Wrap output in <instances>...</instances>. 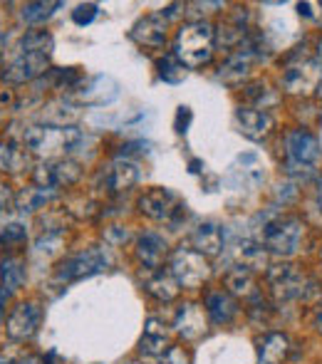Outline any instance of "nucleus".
<instances>
[{
  "label": "nucleus",
  "instance_id": "15",
  "mask_svg": "<svg viewBox=\"0 0 322 364\" xmlns=\"http://www.w3.org/2000/svg\"><path fill=\"white\" fill-rule=\"evenodd\" d=\"M117 95H119V85L107 75L92 77L87 85L77 90V97L85 105H107V102L117 100Z\"/></svg>",
  "mask_w": 322,
  "mask_h": 364
},
{
  "label": "nucleus",
  "instance_id": "4",
  "mask_svg": "<svg viewBox=\"0 0 322 364\" xmlns=\"http://www.w3.org/2000/svg\"><path fill=\"white\" fill-rule=\"evenodd\" d=\"M320 141L308 129H293L285 136V168L290 173L308 176L313 166L320 161Z\"/></svg>",
  "mask_w": 322,
  "mask_h": 364
},
{
  "label": "nucleus",
  "instance_id": "36",
  "mask_svg": "<svg viewBox=\"0 0 322 364\" xmlns=\"http://www.w3.org/2000/svg\"><path fill=\"white\" fill-rule=\"evenodd\" d=\"M161 364H191V357H188V352L183 347H168L163 352Z\"/></svg>",
  "mask_w": 322,
  "mask_h": 364
},
{
  "label": "nucleus",
  "instance_id": "33",
  "mask_svg": "<svg viewBox=\"0 0 322 364\" xmlns=\"http://www.w3.org/2000/svg\"><path fill=\"white\" fill-rule=\"evenodd\" d=\"M245 97H248L250 102H255V105H258V109H263V112H265V107L275 102V95L268 90V85H263V82H255V85H250L248 90H245Z\"/></svg>",
  "mask_w": 322,
  "mask_h": 364
},
{
  "label": "nucleus",
  "instance_id": "34",
  "mask_svg": "<svg viewBox=\"0 0 322 364\" xmlns=\"http://www.w3.org/2000/svg\"><path fill=\"white\" fill-rule=\"evenodd\" d=\"M25 238H28V233H25L23 225L13 223V225H8L3 233H0V245H5V248H13V245L25 243Z\"/></svg>",
  "mask_w": 322,
  "mask_h": 364
},
{
  "label": "nucleus",
  "instance_id": "32",
  "mask_svg": "<svg viewBox=\"0 0 322 364\" xmlns=\"http://www.w3.org/2000/svg\"><path fill=\"white\" fill-rule=\"evenodd\" d=\"M159 75L163 82H171V85H178V82L186 77V68L176 60V55H166V58L159 63Z\"/></svg>",
  "mask_w": 322,
  "mask_h": 364
},
{
  "label": "nucleus",
  "instance_id": "38",
  "mask_svg": "<svg viewBox=\"0 0 322 364\" xmlns=\"http://www.w3.org/2000/svg\"><path fill=\"white\" fill-rule=\"evenodd\" d=\"M315 327L322 332V300H320V305H318V310H315Z\"/></svg>",
  "mask_w": 322,
  "mask_h": 364
},
{
  "label": "nucleus",
  "instance_id": "17",
  "mask_svg": "<svg viewBox=\"0 0 322 364\" xmlns=\"http://www.w3.org/2000/svg\"><path fill=\"white\" fill-rule=\"evenodd\" d=\"M203 307H206V315L216 325H228L238 315V302L228 290H211L206 295V305Z\"/></svg>",
  "mask_w": 322,
  "mask_h": 364
},
{
  "label": "nucleus",
  "instance_id": "5",
  "mask_svg": "<svg viewBox=\"0 0 322 364\" xmlns=\"http://www.w3.org/2000/svg\"><path fill=\"white\" fill-rule=\"evenodd\" d=\"M268 285L278 302L303 300V297H308V292L313 290V280H310L298 265H290V263L273 265V268L268 270Z\"/></svg>",
  "mask_w": 322,
  "mask_h": 364
},
{
  "label": "nucleus",
  "instance_id": "23",
  "mask_svg": "<svg viewBox=\"0 0 322 364\" xmlns=\"http://www.w3.org/2000/svg\"><path fill=\"white\" fill-rule=\"evenodd\" d=\"M245 38H248L245 13L243 10H238V13H233L231 18L221 25V30H218V40H221V45H226V48H238Z\"/></svg>",
  "mask_w": 322,
  "mask_h": 364
},
{
  "label": "nucleus",
  "instance_id": "19",
  "mask_svg": "<svg viewBox=\"0 0 322 364\" xmlns=\"http://www.w3.org/2000/svg\"><path fill=\"white\" fill-rule=\"evenodd\" d=\"M176 330L186 340H196L206 332V310L196 302H186L176 315Z\"/></svg>",
  "mask_w": 322,
  "mask_h": 364
},
{
  "label": "nucleus",
  "instance_id": "21",
  "mask_svg": "<svg viewBox=\"0 0 322 364\" xmlns=\"http://www.w3.org/2000/svg\"><path fill=\"white\" fill-rule=\"evenodd\" d=\"M191 240L201 255H218L223 248V228L218 223H201L193 230Z\"/></svg>",
  "mask_w": 322,
  "mask_h": 364
},
{
  "label": "nucleus",
  "instance_id": "40",
  "mask_svg": "<svg viewBox=\"0 0 322 364\" xmlns=\"http://www.w3.org/2000/svg\"><path fill=\"white\" fill-rule=\"evenodd\" d=\"M3 45H5V38L0 35V53H3Z\"/></svg>",
  "mask_w": 322,
  "mask_h": 364
},
{
  "label": "nucleus",
  "instance_id": "13",
  "mask_svg": "<svg viewBox=\"0 0 322 364\" xmlns=\"http://www.w3.org/2000/svg\"><path fill=\"white\" fill-rule=\"evenodd\" d=\"M236 119H238V127L248 139L258 141V139H265L273 129V117L268 112L258 109V107H241L236 112Z\"/></svg>",
  "mask_w": 322,
  "mask_h": 364
},
{
  "label": "nucleus",
  "instance_id": "9",
  "mask_svg": "<svg viewBox=\"0 0 322 364\" xmlns=\"http://www.w3.org/2000/svg\"><path fill=\"white\" fill-rule=\"evenodd\" d=\"M48 68H50V55L18 48V55L10 60V65L5 68L3 77L8 82H30L43 73H48Z\"/></svg>",
  "mask_w": 322,
  "mask_h": 364
},
{
  "label": "nucleus",
  "instance_id": "8",
  "mask_svg": "<svg viewBox=\"0 0 322 364\" xmlns=\"http://www.w3.org/2000/svg\"><path fill=\"white\" fill-rule=\"evenodd\" d=\"M322 82V68L315 60H300L285 68L283 87L288 95H313Z\"/></svg>",
  "mask_w": 322,
  "mask_h": 364
},
{
  "label": "nucleus",
  "instance_id": "20",
  "mask_svg": "<svg viewBox=\"0 0 322 364\" xmlns=\"http://www.w3.org/2000/svg\"><path fill=\"white\" fill-rule=\"evenodd\" d=\"M290 340L280 332H270L258 342V364H283L288 360Z\"/></svg>",
  "mask_w": 322,
  "mask_h": 364
},
{
  "label": "nucleus",
  "instance_id": "39",
  "mask_svg": "<svg viewBox=\"0 0 322 364\" xmlns=\"http://www.w3.org/2000/svg\"><path fill=\"white\" fill-rule=\"evenodd\" d=\"M318 201H320V208H322V178H320V183H318Z\"/></svg>",
  "mask_w": 322,
  "mask_h": 364
},
{
  "label": "nucleus",
  "instance_id": "6",
  "mask_svg": "<svg viewBox=\"0 0 322 364\" xmlns=\"http://www.w3.org/2000/svg\"><path fill=\"white\" fill-rule=\"evenodd\" d=\"M109 265V255L102 248H87L77 255H70L55 270V280L58 283H75L82 278H92V275L102 273Z\"/></svg>",
  "mask_w": 322,
  "mask_h": 364
},
{
  "label": "nucleus",
  "instance_id": "27",
  "mask_svg": "<svg viewBox=\"0 0 322 364\" xmlns=\"http://www.w3.org/2000/svg\"><path fill=\"white\" fill-rule=\"evenodd\" d=\"M236 255L241 260L243 268L253 270V268H263L265 265V245L260 240H238V248H236Z\"/></svg>",
  "mask_w": 322,
  "mask_h": 364
},
{
  "label": "nucleus",
  "instance_id": "3",
  "mask_svg": "<svg viewBox=\"0 0 322 364\" xmlns=\"http://www.w3.org/2000/svg\"><path fill=\"white\" fill-rule=\"evenodd\" d=\"M305 235V225L295 216H278L263 223L260 243L275 255H295L300 250Z\"/></svg>",
  "mask_w": 322,
  "mask_h": 364
},
{
  "label": "nucleus",
  "instance_id": "29",
  "mask_svg": "<svg viewBox=\"0 0 322 364\" xmlns=\"http://www.w3.org/2000/svg\"><path fill=\"white\" fill-rule=\"evenodd\" d=\"M0 280H3V288L5 290H18L25 280V265L20 258H5L0 263Z\"/></svg>",
  "mask_w": 322,
  "mask_h": 364
},
{
  "label": "nucleus",
  "instance_id": "1",
  "mask_svg": "<svg viewBox=\"0 0 322 364\" xmlns=\"http://www.w3.org/2000/svg\"><path fill=\"white\" fill-rule=\"evenodd\" d=\"M85 141V134L77 127H60V124H45V127H30L23 136V144L38 156H45L50 161L70 156L77 151Z\"/></svg>",
  "mask_w": 322,
  "mask_h": 364
},
{
  "label": "nucleus",
  "instance_id": "7",
  "mask_svg": "<svg viewBox=\"0 0 322 364\" xmlns=\"http://www.w3.org/2000/svg\"><path fill=\"white\" fill-rule=\"evenodd\" d=\"M171 275L178 285L183 288H201L208 278V263H206V255H201L198 250H191V248H178L173 250L171 255Z\"/></svg>",
  "mask_w": 322,
  "mask_h": 364
},
{
  "label": "nucleus",
  "instance_id": "28",
  "mask_svg": "<svg viewBox=\"0 0 322 364\" xmlns=\"http://www.w3.org/2000/svg\"><path fill=\"white\" fill-rule=\"evenodd\" d=\"M233 171L241 173L243 183H248V186H258L265 178L263 164H260V159L255 156V154H243V156H238V164L233 166Z\"/></svg>",
  "mask_w": 322,
  "mask_h": 364
},
{
  "label": "nucleus",
  "instance_id": "2",
  "mask_svg": "<svg viewBox=\"0 0 322 364\" xmlns=\"http://www.w3.org/2000/svg\"><path fill=\"white\" fill-rule=\"evenodd\" d=\"M213 45H216V30L203 20L188 23L178 30L176 43H173V55L188 70H198L211 63Z\"/></svg>",
  "mask_w": 322,
  "mask_h": 364
},
{
  "label": "nucleus",
  "instance_id": "11",
  "mask_svg": "<svg viewBox=\"0 0 322 364\" xmlns=\"http://www.w3.org/2000/svg\"><path fill=\"white\" fill-rule=\"evenodd\" d=\"M40 320H43V310H40L35 302H20V305L10 312L5 332H8L10 340L28 342L30 337H35V332H38Z\"/></svg>",
  "mask_w": 322,
  "mask_h": 364
},
{
  "label": "nucleus",
  "instance_id": "16",
  "mask_svg": "<svg viewBox=\"0 0 322 364\" xmlns=\"http://www.w3.org/2000/svg\"><path fill=\"white\" fill-rule=\"evenodd\" d=\"M163 258H166V240L159 233H144L136 240V260L144 265L146 270H159Z\"/></svg>",
  "mask_w": 322,
  "mask_h": 364
},
{
  "label": "nucleus",
  "instance_id": "25",
  "mask_svg": "<svg viewBox=\"0 0 322 364\" xmlns=\"http://www.w3.org/2000/svg\"><path fill=\"white\" fill-rule=\"evenodd\" d=\"M146 290L161 302H171L178 295V283L173 280L171 273H163V270H154V273L146 278Z\"/></svg>",
  "mask_w": 322,
  "mask_h": 364
},
{
  "label": "nucleus",
  "instance_id": "35",
  "mask_svg": "<svg viewBox=\"0 0 322 364\" xmlns=\"http://www.w3.org/2000/svg\"><path fill=\"white\" fill-rule=\"evenodd\" d=\"M97 15H100V8H97L95 3H85V5H77V8H75L73 20L77 25H90L92 20L97 18Z\"/></svg>",
  "mask_w": 322,
  "mask_h": 364
},
{
  "label": "nucleus",
  "instance_id": "22",
  "mask_svg": "<svg viewBox=\"0 0 322 364\" xmlns=\"http://www.w3.org/2000/svg\"><path fill=\"white\" fill-rule=\"evenodd\" d=\"M141 355H149V357H159L163 352L168 350V335L163 330V325L156 317L146 320V327H144V337H141Z\"/></svg>",
  "mask_w": 322,
  "mask_h": 364
},
{
  "label": "nucleus",
  "instance_id": "24",
  "mask_svg": "<svg viewBox=\"0 0 322 364\" xmlns=\"http://www.w3.org/2000/svg\"><path fill=\"white\" fill-rule=\"evenodd\" d=\"M226 288L231 295H243V297H250V300L258 295L253 273H250L248 268H243V265H236L233 270H228L226 273Z\"/></svg>",
  "mask_w": 322,
  "mask_h": 364
},
{
  "label": "nucleus",
  "instance_id": "26",
  "mask_svg": "<svg viewBox=\"0 0 322 364\" xmlns=\"http://www.w3.org/2000/svg\"><path fill=\"white\" fill-rule=\"evenodd\" d=\"M55 193L58 191H50V188H43V186H30L15 198V206H18V211H23V213L38 211V208H43L48 201H53Z\"/></svg>",
  "mask_w": 322,
  "mask_h": 364
},
{
  "label": "nucleus",
  "instance_id": "41",
  "mask_svg": "<svg viewBox=\"0 0 322 364\" xmlns=\"http://www.w3.org/2000/svg\"><path fill=\"white\" fill-rule=\"evenodd\" d=\"M318 55H320V60H322V40H320V45H318Z\"/></svg>",
  "mask_w": 322,
  "mask_h": 364
},
{
  "label": "nucleus",
  "instance_id": "14",
  "mask_svg": "<svg viewBox=\"0 0 322 364\" xmlns=\"http://www.w3.org/2000/svg\"><path fill=\"white\" fill-rule=\"evenodd\" d=\"M102 181H104L107 191H127L139 181V168L129 159H117L107 166V171L102 173Z\"/></svg>",
  "mask_w": 322,
  "mask_h": 364
},
{
  "label": "nucleus",
  "instance_id": "10",
  "mask_svg": "<svg viewBox=\"0 0 322 364\" xmlns=\"http://www.w3.org/2000/svg\"><path fill=\"white\" fill-rule=\"evenodd\" d=\"M80 166L68 159H58V161H48L43 166L35 168L33 178L38 186L50 188V191H58V188L73 186L75 181L80 178Z\"/></svg>",
  "mask_w": 322,
  "mask_h": 364
},
{
  "label": "nucleus",
  "instance_id": "37",
  "mask_svg": "<svg viewBox=\"0 0 322 364\" xmlns=\"http://www.w3.org/2000/svg\"><path fill=\"white\" fill-rule=\"evenodd\" d=\"M10 201H13V193H10L8 186H3V183H0V211H3V208H8Z\"/></svg>",
  "mask_w": 322,
  "mask_h": 364
},
{
  "label": "nucleus",
  "instance_id": "18",
  "mask_svg": "<svg viewBox=\"0 0 322 364\" xmlns=\"http://www.w3.org/2000/svg\"><path fill=\"white\" fill-rule=\"evenodd\" d=\"M132 38L144 48H163V43H166V20L161 15H149V18L139 20L132 30Z\"/></svg>",
  "mask_w": 322,
  "mask_h": 364
},
{
  "label": "nucleus",
  "instance_id": "30",
  "mask_svg": "<svg viewBox=\"0 0 322 364\" xmlns=\"http://www.w3.org/2000/svg\"><path fill=\"white\" fill-rule=\"evenodd\" d=\"M18 48L50 55V53H53V35H50L48 30H30V33L23 35V40H20Z\"/></svg>",
  "mask_w": 322,
  "mask_h": 364
},
{
  "label": "nucleus",
  "instance_id": "12",
  "mask_svg": "<svg viewBox=\"0 0 322 364\" xmlns=\"http://www.w3.org/2000/svg\"><path fill=\"white\" fill-rule=\"evenodd\" d=\"M139 211L154 220H173V216L181 213V203L168 188H149L139 198Z\"/></svg>",
  "mask_w": 322,
  "mask_h": 364
},
{
  "label": "nucleus",
  "instance_id": "31",
  "mask_svg": "<svg viewBox=\"0 0 322 364\" xmlns=\"http://www.w3.org/2000/svg\"><path fill=\"white\" fill-rule=\"evenodd\" d=\"M58 8H63V3H28L23 5V20L30 25H40L48 18H53Z\"/></svg>",
  "mask_w": 322,
  "mask_h": 364
}]
</instances>
